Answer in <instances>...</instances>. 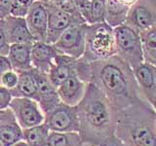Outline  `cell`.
<instances>
[{
	"mask_svg": "<svg viewBox=\"0 0 156 146\" xmlns=\"http://www.w3.org/2000/svg\"><path fill=\"white\" fill-rule=\"evenodd\" d=\"M106 96L115 110L145 99L132 67L117 55L90 62V82Z\"/></svg>",
	"mask_w": 156,
	"mask_h": 146,
	"instance_id": "1",
	"label": "cell"
},
{
	"mask_svg": "<svg viewBox=\"0 0 156 146\" xmlns=\"http://www.w3.org/2000/svg\"><path fill=\"white\" fill-rule=\"evenodd\" d=\"M79 134L84 143L100 145L115 134L116 110L106 96L93 83H88L85 95L76 106Z\"/></svg>",
	"mask_w": 156,
	"mask_h": 146,
	"instance_id": "2",
	"label": "cell"
},
{
	"mask_svg": "<svg viewBox=\"0 0 156 146\" xmlns=\"http://www.w3.org/2000/svg\"><path fill=\"white\" fill-rule=\"evenodd\" d=\"M115 135L127 146H156V110L145 99L116 110Z\"/></svg>",
	"mask_w": 156,
	"mask_h": 146,
	"instance_id": "3",
	"label": "cell"
},
{
	"mask_svg": "<svg viewBox=\"0 0 156 146\" xmlns=\"http://www.w3.org/2000/svg\"><path fill=\"white\" fill-rule=\"evenodd\" d=\"M114 55H116V47L113 28L106 23L88 24L83 60L94 62L106 60Z\"/></svg>",
	"mask_w": 156,
	"mask_h": 146,
	"instance_id": "4",
	"label": "cell"
},
{
	"mask_svg": "<svg viewBox=\"0 0 156 146\" xmlns=\"http://www.w3.org/2000/svg\"><path fill=\"white\" fill-rule=\"evenodd\" d=\"M116 55L134 68L144 61L140 31L128 24L113 28Z\"/></svg>",
	"mask_w": 156,
	"mask_h": 146,
	"instance_id": "5",
	"label": "cell"
},
{
	"mask_svg": "<svg viewBox=\"0 0 156 146\" xmlns=\"http://www.w3.org/2000/svg\"><path fill=\"white\" fill-rule=\"evenodd\" d=\"M48 13V32L46 42L54 44L62 32L73 23H86L79 13L68 11L53 3H45Z\"/></svg>",
	"mask_w": 156,
	"mask_h": 146,
	"instance_id": "6",
	"label": "cell"
},
{
	"mask_svg": "<svg viewBox=\"0 0 156 146\" xmlns=\"http://www.w3.org/2000/svg\"><path fill=\"white\" fill-rule=\"evenodd\" d=\"M44 124L50 131L79 133L80 126L76 106H70L61 102L45 115Z\"/></svg>",
	"mask_w": 156,
	"mask_h": 146,
	"instance_id": "7",
	"label": "cell"
},
{
	"mask_svg": "<svg viewBox=\"0 0 156 146\" xmlns=\"http://www.w3.org/2000/svg\"><path fill=\"white\" fill-rule=\"evenodd\" d=\"M87 23H73L62 32L53 44L57 50L73 58H80L85 52V36Z\"/></svg>",
	"mask_w": 156,
	"mask_h": 146,
	"instance_id": "8",
	"label": "cell"
},
{
	"mask_svg": "<svg viewBox=\"0 0 156 146\" xmlns=\"http://www.w3.org/2000/svg\"><path fill=\"white\" fill-rule=\"evenodd\" d=\"M9 108L23 130L32 128L44 123L45 115L38 102L27 97H13Z\"/></svg>",
	"mask_w": 156,
	"mask_h": 146,
	"instance_id": "9",
	"label": "cell"
},
{
	"mask_svg": "<svg viewBox=\"0 0 156 146\" xmlns=\"http://www.w3.org/2000/svg\"><path fill=\"white\" fill-rule=\"evenodd\" d=\"M26 22L34 41H45L48 32V13L46 5L41 0H36L29 7L26 15Z\"/></svg>",
	"mask_w": 156,
	"mask_h": 146,
	"instance_id": "10",
	"label": "cell"
},
{
	"mask_svg": "<svg viewBox=\"0 0 156 146\" xmlns=\"http://www.w3.org/2000/svg\"><path fill=\"white\" fill-rule=\"evenodd\" d=\"M35 69V68H34ZM37 79V99L41 110L44 115L49 113L57 105L61 103V99L58 96L57 87L51 82L48 73L35 69Z\"/></svg>",
	"mask_w": 156,
	"mask_h": 146,
	"instance_id": "11",
	"label": "cell"
},
{
	"mask_svg": "<svg viewBox=\"0 0 156 146\" xmlns=\"http://www.w3.org/2000/svg\"><path fill=\"white\" fill-rule=\"evenodd\" d=\"M132 69L144 96L154 107L156 104V66L144 61Z\"/></svg>",
	"mask_w": 156,
	"mask_h": 146,
	"instance_id": "12",
	"label": "cell"
},
{
	"mask_svg": "<svg viewBox=\"0 0 156 146\" xmlns=\"http://www.w3.org/2000/svg\"><path fill=\"white\" fill-rule=\"evenodd\" d=\"M2 27L8 43H33L34 39L27 27L24 17H17L13 15H8L2 21Z\"/></svg>",
	"mask_w": 156,
	"mask_h": 146,
	"instance_id": "13",
	"label": "cell"
},
{
	"mask_svg": "<svg viewBox=\"0 0 156 146\" xmlns=\"http://www.w3.org/2000/svg\"><path fill=\"white\" fill-rule=\"evenodd\" d=\"M87 84L77 75V72L72 73L57 88L61 101L70 106H77L85 95Z\"/></svg>",
	"mask_w": 156,
	"mask_h": 146,
	"instance_id": "14",
	"label": "cell"
},
{
	"mask_svg": "<svg viewBox=\"0 0 156 146\" xmlns=\"http://www.w3.org/2000/svg\"><path fill=\"white\" fill-rule=\"evenodd\" d=\"M23 140V130L10 108L3 109L0 117V142L4 146H13Z\"/></svg>",
	"mask_w": 156,
	"mask_h": 146,
	"instance_id": "15",
	"label": "cell"
},
{
	"mask_svg": "<svg viewBox=\"0 0 156 146\" xmlns=\"http://www.w3.org/2000/svg\"><path fill=\"white\" fill-rule=\"evenodd\" d=\"M60 53L53 44L45 41H34L31 47V62L33 68L48 73L57 55Z\"/></svg>",
	"mask_w": 156,
	"mask_h": 146,
	"instance_id": "16",
	"label": "cell"
},
{
	"mask_svg": "<svg viewBox=\"0 0 156 146\" xmlns=\"http://www.w3.org/2000/svg\"><path fill=\"white\" fill-rule=\"evenodd\" d=\"M76 58L63 55V54H58L54 60L53 64L48 72V76L51 82L58 88L72 73L76 72Z\"/></svg>",
	"mask_w": 156,
	"mask_h": 146,
	"instance_id": "17",
	"label": "cell"
},
{
	"mask_svg": "<svg viewBox=\"0 0 156 146\" xmlns=\"http://www.w3.org/2000/svg\"><path fill=\"white\" fill-rule=\"evenodd\" d=\"M31 43H19L10 45L7 57L15 71L20 73L33 68L31 62Z\"/></svg>",
	"mask_w": 156,
	"mask_h": 146,
	"instance_id": "18",
	"label": "cell"
},
{
	"mask_svg": "<svg viewBox=\"0 0 156 146\" xmlns=\"http://www.w3.org/2000/svg\"><path fill=\"white\" fill-rule=\"evenodd\" d=\"M155 19L156 12L144 4L136 3L131 7L125 23L140 32L149 28L155 23Z\"/></svg>",
	"mask_w": 156,
	"mask_h": 146,
	"instance_id": "19",
	"label": "cell"
},
{
	"mask_svg": "<svg viewBox=\"0 0 156 146\" xmlns=\"http://www.w3.org/2000/svg\"><path fill=\"white\" fill-rule=\"evenodd\" d=\"M13 97H27L36 100L37 99V79L35 69L19 73V82L15 89L11 91Z\"/></svg>",
	"mask_w": 156,
	"mask_h": 146,
	"instance_id": "20",
	"label": "cell"
},
{
	"mask_svg": "<svg viewBox=\"0 0 156 146\" xmlns=\"http://www.w3.org/2000/svg\"><path fill=\"white\" fill-rule=\"evenodd\" d=\"M131 7L117 0H107L105 23L112 28L122 26L126 23Z\"/></svg>",
	"mask_w": 156,
	"mask_h": 146,
	"instance_id": "21",
	"label": "cell"
},
{
	"mask_svg": "<svg viewBox=\"0 0 156 146\" xmlns=\"http://www.w3.org/2000/svg\"><path fill=\"white\" fill-rule=\"evenodd\" d=\"M144 61L156 66V19L149 28L140 32Z\"/></svg>",
	"mask_w": 156,
	"mask_h": 146,
	"instance_id": "22",
	"label": "cell"
},
{
	"mask_svg": "<svg viewBox=\"0 0 156 146\" xmlns=\"http://www.w3.org/2000/svg\"><path fill=\"white\" fill-rule=\"evenodd\" d=\"M49 130L45 124L23 130V140L29 146H49Z\"/></svg>",
	"mask_w": 156,
	"mask_h": 146,
	"instance_id": "23",
	"label": "cell"
},
{
	"mask_svg": "<svg viewBox=\"0 0 156 146\" xmlns=\"http://www.w3.org/2000/svg\"><path fill=\"white\" fill-rule=\"evenodd\" d=\"M49 146H84L79 133H57L50 131Z\"/></svg>",
	"mask_w": 156,
	"mask_h": 146,
	"instance_id": "24",
	"label": "cell"
},
{
	"mask_svg": "<svg viewBox=\"0 0 156 146\" xmlns=\"http://www.w3.org/2000/svg\"><path fill=\"white\" fill-rule=\"evenodd\" d=\"M91 2H92L91 24L105 23L107 0H91Z\"/></svg>",
	"mask_w": 156,
	"mask_h": 146,
	"instance_id": "25",
	"label": "cell"
},
{
	"mask_svg": "<svg viewBox=\"0 0 156 146\" xmlns=\"http://www.w3.org/2000/svg\"><path fill=\"white\" fill-rule=\"evenodd\" d=\"M73 4L77 12L86 22L87 24H91L92 16V2L91 0H73Z\"/></svg>",
	"mask_w": 156,
	"mask_h": 146,
	"instance_id": "26",
	"label": "cell"
},
{
	"mask_svg": "<svg viewBox=\"0 0 156 146\" xmlns=\"http://www.w3.org/2000/svg\"><path fill=\"white\" fill-rule=\"evenodd\" d=\"M19 82V73L14 69H10L7 72H5L0 82V86H2L6 89L12 91L16 88Z\"/></svg>",
	"mask_w": 156,
	"mask_h": 146,
	"instance_id": "27",
	"label": "cell"
},
{
	"mask_svg": "<svg viewBox=\"0 0 156 146\" xmlns=\"http://www.w3.org/2000/svg\"><path fill=\"white\" fill-rule=\"evenodd\" d=\"M36 0H15L14 6L10 15L17 17H26L29 7Z\"/></svg>",
	"mask_w": 156,
	"mask_h": 146,
	"instance_id": "28",
	"label": "cell"
},
{
	"mask_svg": "<svg viewBox=\"0 0 156 146\" xmlns=\"http://www.w3.org/2000/svg\"><path fill=\"white\" fill-rule=\"evenodd\" d=\"M13 96L11 91L0 86V110L9 108Z\"/></svg>",
	"mask_w": 156,
	"mask_h": 146,
	"instance_id": "29",
	"label": "cell"
},
{
	"mask_svg": "<svg viewBox=\"0 0 156 146\" xmlns=\"http://www.w3.org/2000/svg\"><path fill=\"white\" fill-rule=\"evenodd\" d=\"M9 48H10V44L8 43L6 36H5L2 23L1 21H0V55L7 56L9 53Z\"/></svg>",
	"mask_w": 156,
	"mask_h": 146,
	"instance_id": "30",
	"label": "cell"
},
{
	"mask_svg": "<svg viewBox=\"0 0 156 146\" xmlns=\"http://www.w3.org/2000/svg\"><path fill=\"white\" fill-rule=\"evenodd\" d=\"M10 69H13L11 62H10L7 56L0 55V82H1V78L5 72H7Z\"/></svg>",
	"mask_w": 156,
	"mask_h": 146,
	"instance_id": "31",
	"label": "cell"
},
{
	"mask_svg": "<svg viewBox=\"0 0 156 146\" xmlns=\"http://www.w3.org/2000/svg\"><path fill=\"white\" fill-rule=\"evenodd\" d=\"M99 146H127V145L122 142V141L114 134L110 136V137L106 138L105 140H104Z\"/></svg>",
	"mask_w": 156,
	"mask_h": 146,
	"instance_id": "32",
	"label": "cell"
},
{
	"mask_svg": "<svg viewBox=\"0 0 156 146\" xmlns=\"http://www.w3.org/2000/svg\"><path fill=\"white\" fill-rule=\"evenodd\" d=\"M15 3V0H0V9L5 13L6 16L11 14Z\"/></svg>",
	"mask_w": 156,
	"mask_h": 146,
	"instance_id": "33",
	"label": "cell"
},
{
	"mask_svg": "<svg viewBox=\"0 0 156 146\" xmlns=\"http://www.w3.org/2000/svg\"><path fill=\"white\" fill-rule=\"evenodd\" d=\"M117 1H119L121 3H123L125 5H127V6H134L135 4H136L139 2V0H117Z\"/></svg>",
	"mask_w": 156,
	"mask_h": 146,
	"instance_id": "34",
	"label": "cell"
},
{
	"mask_svg": "<svg viewBox=\"0 0 156 146\" xmlns=\"http://www.w3.org/2000/svg\"><path fill=\"white\" fill-rule=\"evenodd\" d=\"M13 146H29V145L24 140H22V141H20V142H18L17 144H15Z\"/></svg>",
	"mask_w": 156,
	"mask_h": 146,
	"instance_id": "35",
	"label": "cell"
},
{
	"mask_svg": "<svg viewBox=\"0 0 156 146\" xmlns=\"http://www.w3.org/2000/svg\"><path fill=\"white\" fill-rule=\"evenodd\" d=\"M5 17H6V15H5V13L2 11L1 9H0V21H2V19H3Z\"/></svg>",
	"mask_w": 156,
	"mask_h": 146,
	"instance_id": "36",
	"label": "cell"
},
{
	"mask_svg": "<svg viewBox=\"0 0 156 146\" xmlns=\"http://www.w3.org/2000/svg\"><path fill=\"white\" fill-rule=\"evenodd\" d=\"M84 146H99V145H95V144H90V143H84Z\"/></svg>",
	"mask_w": 156,
	"mask_h": 146,
	"instance_id": "37",
	"label": "cell"
},
{
	"mask_svg": "<svg viewBox=\"0 0 156 146\" xmlns=\"http://www.w3.org/2000/svg\"><path fill=\"white\" fill-rule=\"evenodd\" d=\"M41 1H43L44 3H48V2H50L51 0H41Z\"/></svg>",
	"mask_w": 156,
	"mask_h": 146,
	"instance_id": "38",
	"label": "cell"
},
{
	"mask_svg": "<svg viewBox=\"0 0 156 146\" xmlns=\"http://www.w3.org/2000/svg\"><path fill=\"white\" fill-rule=\"evenodd\" d=\"M0 146H4V145H3V144H2L1 142H0Z\"/></svg>",
	"mask_w": 156,
	"mask_h": 146,
	"instance_id": "39",
	"label": "cell"
},
{
	"mask_svg": "<svg viewBox=\"0 0 156 146\" xmlns=\"http://www.w3.org/2000/svg\"><path fill=\"white\" fill-rule=\"evenodd\" d=\"M1 111H2V110H0V117H1Z\"/></svg>",
	"mask_w": 156,
	"mask_h": 146,
	"instance_id": "40",
	"label": "cell"
},
{
	"mask_svg": "<svg viewBox=\"0 0 156 146\" xmlns=\"http://www.w3.org/2000/svg\"><path fill=\"white\" fill-rule=\"evenodd\" d=\"M154 108H155V110H156V104H155V106H154Z\"/></svg>",
	"mask_w": 156,
	"mask_h": 146,
	"instance_id": "41",
	"label": "cell"
}]
</instances>
